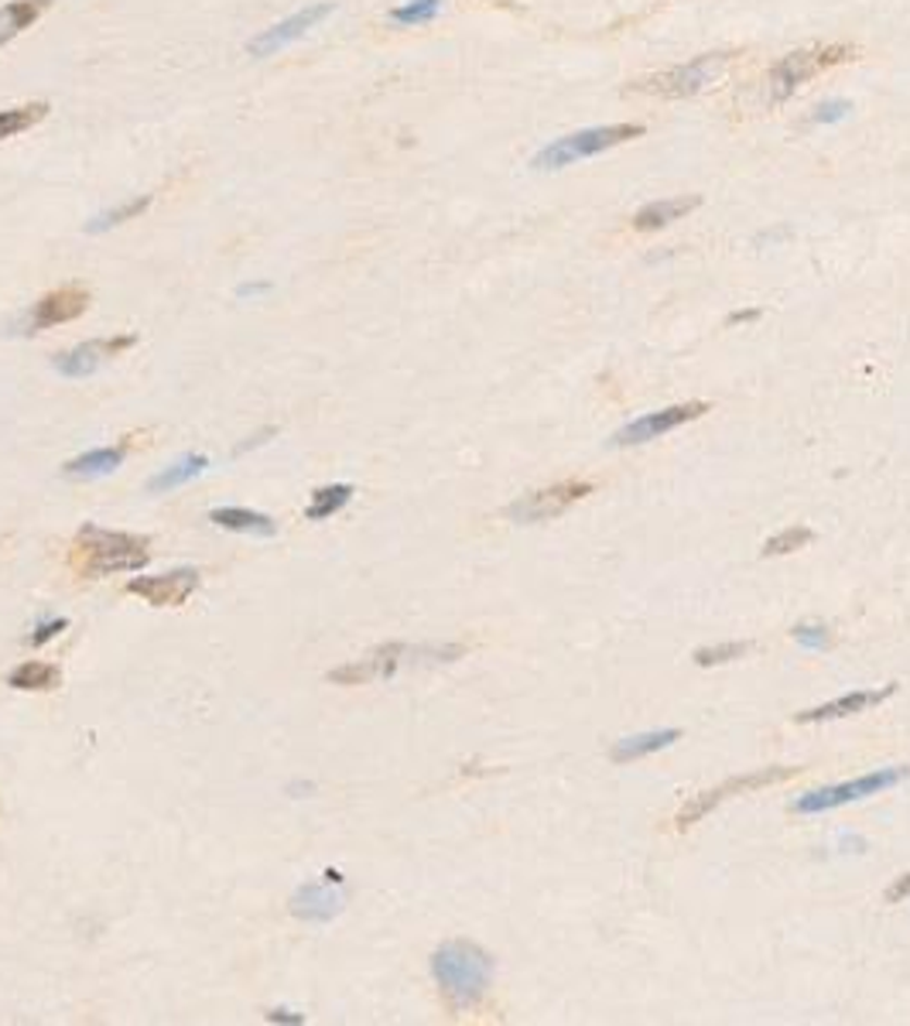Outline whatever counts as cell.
Segmentation results:
<instances>
[{
	"label": "cell",
	"instance_id": "cell-30",
	"mask_svg": "<svg viewBox=\"0 0 910 1026\" xmlns=\"http://www.w3.org/2000/svg\"><path fill=\"white\" fill-rule=\"evenodd\" d=\"M790 637L808 650H825L832 643V629L825 623H801V626L790 629Z\"/></svg>",
	"mask_w": 910,
	"mask_h": 1026
},
{
	"label": "cell",
	"instance_id": "cell-1",
	"mask_svg": "<svg viewBox=\"0 0 910 1026\" xmlns=\"http://www.w3.org/2000/svg\"><path fill=\"white\" fill-rule=\"evenodd\" d=\"M151 562V541L145 534H127V530H110L86 524L73 548H68V565H73L83 578H103L113 572H141Z\"/></svg>",
	"mask_w": 910,
	"mask_h": 1026
},
{
	"label": "cell",
	"instance_id": "cell-13",
	"mask_svg": "<svg viewBox=\"0 0 910 1026\" xmlns=\"http://www.w3.org/2000/svg\"><path fill=\"white\" fill-rule=\"evenodd\" d=\"M199 589V572L196 568H172L165 575H141L127 581L130 596H141L148 605H165V610H175V605L189 602V596Z\"/></svg>",
	"mask_w": 910,
	"mask_h": 1026
},
{
	"label": "cell",
	"instance_id": "cell-31",
	"mask_svg": "<svg viewBox=\"0 0 910 1026\" xmlns=\"http://www.w3.org/2000/svg\"><path fill=\"white\" fill-rule=\"evenodd\" d=\"M65 626H68L65 616H59V620H41V623L35 626V634H32V647H45L52 637H59Z\"/></svg>",
	"mask_w": 910,
	"mask_h": 1026
},
{
	"label": "cell",
	"instance_id": "cell-33",
	"mask_svg": "<svg viewBox=\"0 0 910 1026\" xmlns=\"http://www.w3.org/2000/svg\"><path fill=\"white\" fill-rule=\"evenodd\" d=\"M907 897H910V873L897 876L890 890L883 893V900H886V903H900V900H907Z\"/></svg>",
	"mask_w": 910,
	"mask_h": 1026
},
{
	"label": "cell",
	"instance_id": "cell-5",
	"mask_svg": "<svg viewBox=\"0 0 910 1026\" xmlns=\"http://www.w3.org/2000/svg\"><path fill=\"white\" fill-rule=\"evenodd\" d=\"M733 55H719V52H709V55H698L685 65H674L668 73H658V76H644L629 86V92H647V97H661V100H685V97H695V92H702L722 68H726Z\"/></svg>",
	"mask_w": 910,
	"mask_h": 1026
},
{
	"label": "cell",
	"instance_id": "cell-4",
	"mask_svg": "<svg viewBox=\"0 0 910 1026\" xmlns=\"http://www.w3.org/2000/svg\"><path fill=\"white\" fill-rule=\"evenodd\" d=\"M910 770L907 766H886V770H873V774H862L856 780H846V784H832V787H819V790H808L801 794L790 811L798 814H822V811H835L843 804H852V801H867L873 794H883V790L897 787L900 780H907Z\"/></svg>",
	"mask_w": 910,
	"mask_h": 1026
},
{
	"label": "cell",
	"instance_id": "cell-19",
	"mask_svg": "<svg viewBox=\"0 0 910 1026\" xmlns=\"http://www.w3.org/2000/svg\"><path fill=\"white\" fill-rule=\"evenodd\" d=\"M209 521L223 530H233V534H250V538H274L277 534V524L267 517V513H257L247 506H220V510L209 513Z\"/></svg>",
	"mask_w": 910,
	"mask_h": 1026
},
{
	"label": "cell",
	"instance_id": "cell-36",
	"mask_svg": "<svg viewBox=\"0 0 910 1026\" xmlns=\"http://www.w3.org/2000/svg\"><path fill=\"white\" fill-rule=\"evenodd\" d=\"M760 318V309H743V312H733L726 318V325H739V322H757Z\"/></svg>",
	"mask_w": 910,
	"mask_h": 1026
},
{
	"label": "cell",
	"instance_id": "cell-32",
	"mask_svg": "<svg viewBox=\"0 0 910 1026\" xmlns=\"http://www.w3.org/2000/svg\"><path fill=\"white\" fill-rule=\"evenodd\" d=\"M846 113H849V103H846V100H832V103H822L819 110H814L811 121H814V124H835V121H843Z\"/></svg>",
	"mask_w": 910,
	"mask_h": 1026
},
{
	"label": "cell",
	"instance_id": "cell-27",
	"mask_svg": "<svg viewBox=\"0 0 910 1026\" xmlns=\"http://www.w3.org/2000/svg\"><path fill=\"white\" fill-rule=\"evenodd\" d=\"M811 541H814V530L795 524V527H784L781 534H774V538H766L763 548H760V554H763V558H770V554H790V551H798V548H805V545H811Z\"/></svg>",
	"mask_w": 910,
	"mask_h": 1026
},
{
	"label": "cell",
	"instance_id": "cell-14",
	"mask_svg": "<svg viewBox=\"0 0 910 1026\" xmlns=\"http://www.w3.org/2000/svg\"><path fill=\"white\" fill-rule=\"evenodd\" d=\"M342 906H346V893L333 879L306 883V886H298L295 897H291V914L306 924H329L342 914Z\"/></svg>",
	"mask_w": 910,
	"mask_h": 1026
},
{
	"label": "cell",
	"instance_id": "cell-18",
	"mask_svg": "<svg viewBox=\"0 0 910 1026\" xmlns=\"http://www.w3.org/2000/svg\"><path fill=\"white\" fill-rule=\"evenodd\" d=\"M127 459V446H113V449H89L83 452L79 459L65 462L62 465V476L68 479H79V483H89V479H103L110 473H116Z\"/></svg>",
	"mask_w": 910,
	"mask_h": 1026
},
{
	"label": "cell",
	"instance_id": "cell-23",
	"mask_svg": "<svg viewBox=\"0 0 910 1026\" xmlns=\"http://www.w3.org/2000/svg\"><path fill=\"white\" fill-rule=\"evenodd\" d=\"M59 681H62L59 667L45 664V661H28V664H21V667H14V671H11V678H8V685H11V688H17V691H49V688H55Z\"/></svg>",
	"mask_w": 910,
	"mask_h": 1026
},
{
	"label": "cell",
	"instance_id": "cell-11",
	"mask_svg": "<svg viewBox=\"0 0 910 1026\" xmlns=\"http://www.w3.org/2000/svg\"><path fill=\"white\" fill-rule=\"evenodd\" d=\"M333 11H336V4H309V8H301L298 14L277 21V25H271V28H264L261 35L247 45V49H250L253 59L277 55L282 49H288V45H295L298 38H306L312 28H319Z\"/></svg>",
	"mask_w": 910,
	"mask_h": 1026
},
{
	"label": "cell",
	"instance_id": "cell-15",
	"mask_svg": "<svg viewBox=\"0 0 910 1026\" xmlns=\"http://www.w3.org/2000/svg\"><path fill=\"white\" fill-rule=\"evenodd\" d=\"M404 654H408L404 643H384L381 650H373V654L360 658L357 664L333 667L329 681L333 685H366V681H377V678H390V674L401 667Z\"/></svg>",
	"mask_w": 910,
	"mask_h": 1026
},
{
	"label": "cell",
	"instance_id": "cell-17",
	"mask_svg": "<svg viewBox=\"0 0 910 1026\" xmlns=\"http://www.w3.org/2000/svg\"><path fill=\"white\" fill-rule=\"evenodd\" d=\"M698 205H702V199H698V196H671V199H655V202H647L644 209H637V216H634V229H637V233H658V229L671 226L674 220L688 216L691 209H698Z\"/></svg>",
	"mask_w": 910,
	"mask_h": 1026
},
{
	"label": "cell",
	"instance_id": "cell-34",
	"mask_svg": "<svg viewBox=\"0 0 910 1026\" xmlns=\"http://www.w3.org/2000/svg\"><path fill=\"white\" fill-rule=\"evenodd\" d=\"M264 291H271L267 281H250V285H240V288H237L240 298H257V295H264Z\"/></svg>",
	"mask_w": 910,
	"mask_h": 1026
},
{
	"label": "cell",
	"instance_id": "cell-7",
	"mask_svg": "<svg viewBox=\"0 0 910 1026\" xmlns=\"http://www.w3.org/2000/svg\"><path fill=\"white\" fill-rule=\"evenodd\" d=\"M852 55L856 52L849 49V45H832V49H819V52L805 49V52L784 55L774 68H770V100L774 103L790 100L805 83H811L819 73H825L828 65H838Z\"/></svg>",
	"mask_w": 910,
	"mask_h": 1026
},
{
	"label": "cell",
	"instance_id": "cell-25",
	"mask_svg": "<svg viewBox=\"0 0 910 1026\" xmlns=\"http://www.w3.org/2000/svg\"><path fill=\"white\" fill-rule=\"evenodd\" d=\"M45 116H49V103H25V107H11V110H0V141H8V137L21 134V130H32L35 124H41Z\"/></svg>",
	"mask_w": 910,
	"mask_h": 1026
},
{
	"label": "cell",
	"instance_id": "cell-29",
	"mask_svg": "<svg viewBox=\"0 0 910 1026\" xmlns=\"http://www.w3.org/2000/svg\"><path fill=\"white\" fill-rule=\"evenodd\" d=\"M441 11V0H408V4L394 8L390 11V21L401 28H414V25H425L435 14Z\"/></svg>",
	"mask_w": 910,
	"mask_h": 1026
},
{
	"label": "cell",
	"instance_id": "cell-28",
	"mask_svg": "<svg viewBox=\"0 0 910 1026\" xmlns=\"http://www.w3.org/2000/svg\"><path fill=\"white\" fill-rule=\"evenodd\" d=\"M757 643L753 640H730V643H719V647H702L695 650V664L698 667H715V664H730L736 658H746Z\"/></svg>",
	"mask_w": 910,
	"mask_h": 1026
},
{
	"label": "cell",
	"instance_id": "cell-26",
	"mask_svg": "<svg viewBox=\"0 0 910 1026\" xmlns=\"http://www.w3.org/2000/svg\"><path fill=\"white\" fill-rule=\"evenodd\" d=\"M151 205V196H137V199H127V202H121V205H113V209H103L100 216H92L89 223H86V233H107V229H116L121 223H127V220H137L145 213V209Z\"/></svg>",
	"mask_w": 910,
	"mask_h": 1026
},
{
	"label": "cell",
	"instance_id": "cell-22",
	"mask_svg": "<svg viewBox=\"0 0 910 1026\" xmlns=\"http://www.w3.org/2000/svg\"><path fill=\"white\" fill-rule=\"evenodd\" d=\"M209 470V459L205 455H199V452H192V455H182V459H175L172 465H165L158 476H151L148 479V493H172V489H178V486H185V483H192L196 476H202Z\"/></svg>",
	"mask_w": 910,
	"mask_h": 1026
},
{
	"label": "cell",
	"instance_id": "cell-35",
	"mask_svg": "<svg viewBox=\"0 0 910 1026\" xmlns=\"http://www.w3.org/2000/svg\"><path fill=\"white\" fill-rule=\"evenodd\" d=\"M267 1019H271V1023H301L306 1016H301V1013H291V1010H271V1013H267Z\"/></svg>",
	"mask_w": 910,
	"mask_h": 1026
},
{
	"label": "cell",
	"instance_id": "cell-6",
	"mask_svg": "<svg viewBox=\"0 0 910 1026\" xmlns=\"http://www.w3.org/2000/svg\"><path fill=\"white\" fill-rule=\"evenodd\" d=\"M801 770H805V766H763V770H753V774H736V777H730L726 784L709 787V790H702V794H691V798L685 801V808L678 811L674 825H678V831H685V828H691L695 822H702L715 804L730 801L733 794H746V790H760V787H770V784H784V780H790V777H798Z\"/></svg>",
	"mask_w": 910,
	"mask_h": 1026
},
{
	"label": "cell",
	"instance_id": "cell-16",
	"mask_svg": "<svg viewBox=\"0 0 910 1026\" xmlns=\"http://www.w3.org/2000/svg\"><path fill=\"white\" fill-rule=\"evenodd\" d=\"M897 695V685H886V688H862V691H849L843 698H835V702H825L819 709H808V712H798L795 718L798 722H835V718H849V715H859V712H870L876 705H883L886 698Z\"/></svg>",
	"mask_w": 910,
	"mask_h": 1026
},
{
	"label": "cell",
	"instance_id": "cell-8",
	"mask_svg": "<svg viewBox=\"0 0 910 1026\" xmlns=\"http://www.w3.org/2000/svg\"><path fill=\"white\" fill-rule=\"evenodd\" d=\"M589 493H593V483L565 479V483H554L545 489H534V493L521 497L518 503H510L507 513H510V521H518V524H541L551 517H562L565 510L582 503Z\"/></svg>",
	"mask_w": 910,
	"mask_h": 1026
},
{
	"label": "cell",
	"instance_id": "cell-21",
	"mask_svg": "<svg viewBox=\"0 0 910 1026\" xmlns=\"http://www.w3.org/2000/svg\"><path fill=\"white\" fill-rule=\"evenodd\" d=\"M49 8L52 0H11V4L0 8V49L14 41L21 32H28Z\"/></svg>",
	"mask_w": 910,
	"mask_h": 1026
},
{
	"label": "cell",
	"instance_id": "cell-24",
	"mask_svg": "<svg viewBox=\"0 0 910 1026\" xmlns=\"http://www.w3.org/2000/svg\"><path fill=\"white\" fill-rule=\"evenodd\" d=\"M349 500H353V486L349 483H333V486H322L312 493V503L306 506V517L309 521H329L333 513H339Z\"/></svg>",
	"mask_w": 910,
	"mask_h": 1026
},
{
	"label": "cell",
	"instance_id": "cell-3",
	"mask_svg": "<svg viewBox=\"0 0 910 1026\" xmlns=\"http://www.w3.org/2000/svg\"><path fill=\"white\" fill-rule=\"evenodd\" d=\"M647 127L644 124H606V127H586V130H575V134H565L558 137V141L545 145L538 154H534L531 168L538 172H558L572 165V161H582V158H596L610 148H620V145H629L644 137Z\"/></svg>",
	"mask_w": 910,
	"mask_h": 1026
},
{
	"label": "cell",
	"instance_id": "cell-20",
	"mask_svg": "<svg viewBox=\"0 0 910 1026\" xmlns=\"http://www.w3.org/2000/svg\"><path fill=\"white\" fill-rule=\"evenodd\" d=\"M678 739H682V729H655V733L626 736V739H620V742L613 746L610 756H613V763H634V760H644V756H650V753L668 750V746L678 742Z\"/></svg>",
	"mask_w": 910,
	"mask_h": 1026
},
{
	"label": "cell",
	"instance_id": "cell-12",
	"mask_svg": "<svg viewBox=\"0 0 910 1026\" xmlns=\"http://www.w3.org/2000/svg\"><path fill=\"white\" fill-rule=\"evenodd\" d=\"M137 342V336H110V339H89V342H79L73 349H65L52 360L55 373H62L65 380H79V377H89V373H97L110 356L124 353Z\"/></svg>",
	"mask_w": 910,
	"mask_h": 1026
},
{
	"label": "cell",
	"instance_id": "cell-9",
	"mask_svg": "<svg viewBox=\"0 0 910 1026\" xmlns=\"http://www.w3.org/2000/svg\"><path fill=\"white\" fill-rule=\"evenodd\" d=\"M89 291L86 288H55L49 295H41L35 305L28 309V315H21V329H14L17 336H35V333H45V329H55V325H65V322H76L79 315H86L89 309Z\"/></svg>",
	"mask_w": 910,
	"mask_h": 1026
},
{
	"label": "cell",
	"instance_id": "cell-10",
	"mask_svg": "<svg viewBox=\"0 0 910 1026\" xmlns=\"http://www.w3.org/2000/svg\"><path fill=\"white\" fill-rule=\"evenodd\" d=\"M709 411H712L709 401H688V404H674V408H664V411H650V414L637 417V422H629L626 428H620L613 435V446H620V449L644 446V441L664 438L668 431L682 428V425L695 422V417H702Z\"/></svg>",
	"mask_w": 910,
	"mask_h": 1026
},
{
	"label": "cell",
	"instance_id": "cell-2",
	"mask_svg": "<svg viewBox=\"0 0 910 1026\" xmlns=\"http://www.w3.org/2000/svg\"><path fill=\"white\" fill-rule=\"evenodd\" d=\"M432 975L438 992L446 996L452 1010H470L486 996L489 983H494V959L476 941L456 938L435 948Z\"/></svg>",
	"mask_w": 910,
	"mask_h": 1026
}]
</instances>
